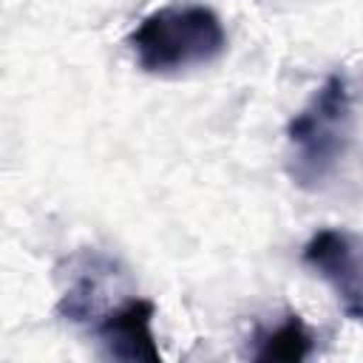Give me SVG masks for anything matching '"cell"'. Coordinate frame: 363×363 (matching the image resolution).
Instances as JSON below:
<instances>
[{
    "label": "cell",
    "instance_id": "4",
    "mask_svg": "<svg viewBox=\"0 0 363 363\" xmlns=\"http://www.w3.org/2000/svg\"><path fill=\"white\" fill-rule=\"evenodd\" d=\"M153 312L156 306L147 298H130L116 309L105 312L96 323V337L102 343V352L113 360L159 363L162 352L153 335Z\"/></svg>",
    "mask_w": 363,
    "mask_h": 363
},
{
    "label": "cell",
    "instance_id": "6",
    "mask_svg": "<svg viewBox=\"0 0 363 363\" xmlns=\"http://www.w3.org/2000/svg\"><path fill=\"white\" fill-rule=\"evenodd\" d=\"M312 354V332L306 329L301 315H286L284 323H278L272 332L258 337V349L252 352L255 360H281V363H298Z\"/></svg>",
    "mask_w": 363,
    "mask_h": 363
},
{
    "label": "cell",
    "instance_id": "3",
    "mask_svg": "<svg viewBox=\"0 0 363 363\" xmlns=\"http://www.w3.org/2000/svg\"><path fill=\"white\" fill-rule=\"evenodd\" d=\"M303 264L329 284L340 312L363 320V235L326 227L318 230L301 252Z\"/></svg>",
    "mask_w": 363,
    "mask_h": 363
},
{
    "label": "cell",
    "instance_id": "2",
    "mask_svg": "<svg viewBox=\"0 0 363 363\" xmlns=\"http://www.w3.org/2000/svg\"><path fill=\"white\" fill-rule=\"evenodd\" d=\"M130 51L145 74H179L210 65L227 51V31L207 6H162L130 34Z\"/></svg>",
    "mask_w": 363,
    "mask_h": 363
},
{
    "label": "cell",
    "instance_id": "1",
    "mask_svg": "<svg viewBox=\"0 0 363 363\" xmlns=\"http://www.w3.org/2000/svg\"><path fill=\"white\" fill-rule=\"evenodd\" d=\"M286 170L303 190H320L352 145V94L343 74H332L286 125Z\"/></svg>",
    "mask_w": 363,
    "mask_h": 363
},
{
    "label": "cell",
    "instance_id": "5",
    "mask_svg": "<svg viewBox=\"0 0 363 363\" xmlns=\"http://www.w3.org/2000/svg\"><path fill=\"white\" fill-rule=\"evenodd\" d=\"M91 261L94 258H88V264L82 269H77L74 281L65 286V292L57 303V312L71 323H85L91 318H99V312H102V301H105L102 272L105 269L96 267L102 258H96V264H91Z\"/></svg>",
    "mask_w": 363,
    "mask_h": 363
}]
</instances>
